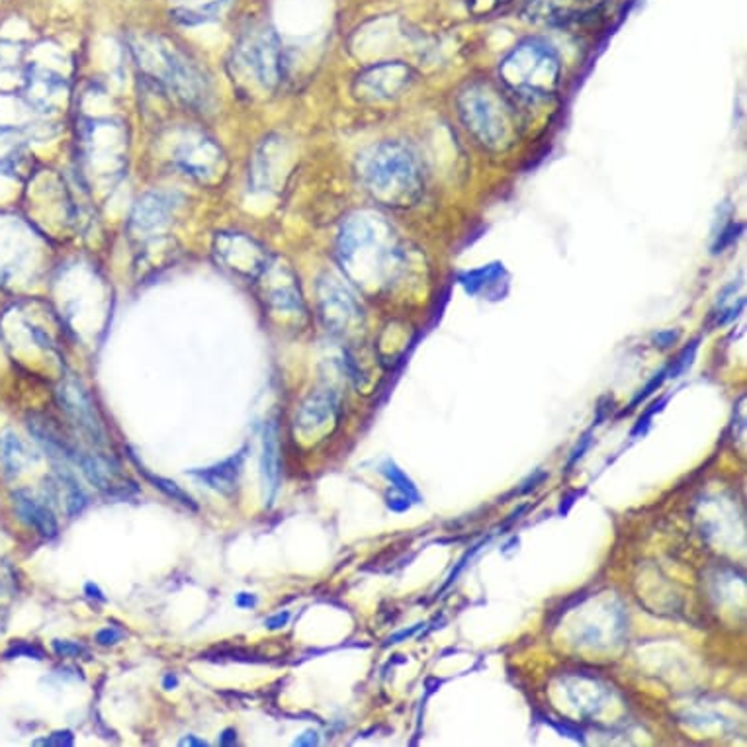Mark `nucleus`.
<instances>
[{"instance_id":"1","label":"nucleus","mask_w":747,"mask_h":747,"mask_svg":"<svg viewBox=\"0 0 747 747\" xmlns=\"http://www.w3.org/2000/svg\"><path fill=\"white\" fill-rule=\"evenodd\" d=\"M337 255L358 285H386L405 265V253L392 227L382 215L370 212L348 215L338 232Z\"/></svg>"},{"instance_id":"2","label":"nucleus","mask_w":747,"mask_h":747,"mask_svg":"<svg viewBox=\"0 0 747 747\" xmlns=\"http://www.w3.org/2000/svg\"><path fill=\"white\" fill-rule=\"evenodd\" d=\"M356 175L376 204L408 210L421 202L425 175L417 153L401 142L368 147L356 159Z\"/></svg>"},{"instance_id":"3","label":"nucleus","mask_w":747,"mask_h":747,"mask_svg":"<svg viewBox=\"0 0 747 747\" xmlns=\"http://www.w3.org/2000/svg\"><path fill=\"white\" fill-rule=\"evenodd\" d=\"M135 57L149 79L169 90L190 108H205L212 97L210 79L192 55L172 44L169 37H142L135 42Z\"/></svg>"},{"instance_id":"4","label":"nucleus","mask_w":747,"mask_h":747,"mask_svg":"<svg viewBox=\"0 0 747 747\" xmlns=\"http://www.w3.org/2000/svg\"><path fill=\"white\" fill-rule=\"evenodd\" d=\"M458 114L464 127L481 147L503 153L519 140L521 125L516 108L503 90L490 80H472L458 94Z\"/></svg>"},{"instance_id":"5","label":"nucleus","mask_w":747,"mask_h":747,"mask_svg":"<svg viewBox=\"0 0 747 747\" xmlns=\"http://www.w3.org/2000/svg\"><path fill=\"white\" fill-rule=\"evenodd\" d=\"M233 82L245 94H272L286 77L285 49L275 30L267 24H249L233 45L230 59Z\"/></svg>"},{"instance_id":"6","label":"nucleus","mask_w":747,"mask_h":747,"mask_svg":"<svg viewBox=\"0 0 747 747\" xmlns=\"http://www.w3.org/2000/svg\"><path fill=\"white\" fill-rule=\"evenodd\" d=\"M499 79L519 99H550L560 89V57L543 40H525L505 55Z\"/></svg>"},{"instance_id":"7","label":"nucleus","mask_w":747,"mask_h":747,"mask_svg":"<svg viewBox=\"0 0 747 747\" xmlns=\"http://www.w3.org/2000/svg\"><path fill=\"white\" fill-rule=\"evenodd\" d=\"M177 169L202 187H215L227 172V160L222 147L205 134L188 132L172 153Z\"/></svg>"},{"instance_id":"8","label":"nucleus","mask_w":747,"mask_h":747,"mask_svg":"<svg viewBox=\"0 0 747 747\" xmlns=\"http://www.w3.org/2000/svg\"><path fill=\"white\" fill-rule=\"evenodd\" d=\"M214 255L220 267L230 268L235 275L247 276L253 282L270 260L267 249L243 233H220L215 237Z\"/></svg>"},{"instance_id":"9","label":"nucleus","mask_w":747,"mask_h":747,"mask_svg":"<svg viewBox=\"0 0 747 747\" xmlns=\"http://www.w3.org/2000/svg\"><path fill=\"white\" fill-rule=\"evenodd\" d=\"M180 208V197L172 192H149L140 198L130 215V235L142 245L157 241V233L169 227Z\"/></svg>"},{"instance_id":"10","label":"nucleus","mask_w":747,"mask_h":747,"mask_svg":"<svg viewBox=\"0 0 747 747\" xmlns=\"http://www.w3.org/2000/svg\"><path fill=\"white\" fill-rule=\"evenodd\" d=\"M55 398L62 408L63 413L71 419L73 425L79 428L80 433L89 436L92 443L104 445V425L100 419L99 410L90 393L85 390V386L77 378H63L62 383L55 390Z\"/></svg>"},{"instance_id":"11","label":"nucleus","mask_w":747,"mask_h":747,"mask_svg":"<svg viewBox=\"0 0 747 747\" xmlns=\"http://www.w3.org/2000/svg\"><path fill=\"white\" fill-rule=\"evenodd\" d=\"M411 77L413 75L405 63H378L356 77V97L370 102L395 99L401 90L410 87Z\"/></svg>"},{"instance_id":"12","label":"nucleus","mask_w":747,"mask_h":747,"mask_svg":"<svg viewBox=\"0 0 747 747\" xmlns=\"http://www.w3.org/2000/svg\"><path fill=\"white\" fill-rule=\"evenodd\" d=\"M255 282L260 286L265 303L272 312L292 313V315L303 313L302 294L296 285V276L280 260L270 258Z\"/></svg>"},{"instance_id":"13","label":"nucleus","mask_w":747,"mask_h":747,"mask_svg":"<svg viewBox=\"0 0 747 747\" xmlns=\"http://www.w3.org/2000/svg\"><path fill=\"white\" fill-rule=\"evenodd\" d=\"M321 320L331 333H345L353 321L360 317V305L355 294L335 276H323L320 280Z\"/></svg>"},{"instance_id":"14","label":"nucleus","mask_w":747,"mask_h":747,"mask_svg":"<svg viewBox=\"0 0 747 747\" xmlns=\"http://www.w3.org/2000/svg\"><path fill=\"white\" fill-rule=\"evenodd\" d=\"M75 462L79 464L85 478L102 493L108 495H127V491H135V483L127 481L122 466L102 454H79Z\"/></svg>"},{"instance_id":"15","label":"nucleus","mask_w":747,"mask_h":747,"mask_svg":"<svg viewBox=\"0 0 747 747\" xmlns=\"http://www.w3.org/2000/svg\"><path fill=\"white\" fill-rule=\"evenodd\" d=\"M245 458H247V448H241L239 453L233 454L222 462L214 464L210 468H202V470H190L188 473L197 480L204 481L210 490L218 491L222 495H233L239 488Z\"/></svg>"},{"instance_id":"16","label":"nucleus","mask_w":747,"mask_h":747,"mask_svg":"<svg viewBox=\"0 0 747 747\" xmlns=\"http://www.w3.org/2000/svg\"><path fill=\"white\" fill-rule=\"evenodd\" d=\"M12 505L24 525L34 528L44 538H55L59 534V525L54 511L42 501H37L30 491L19 490L12 493Z\"/></svg>"},{"instance_id":"17","label":"nucleus","mask_w":747,"mask_h":747,"mask_svg":"<svg viewBox=\"0 0 747 747\" xmlns=\"http://www.w3.org/2000/svg\"><path fill=\"white\" fill-rule=\"evenodd\" d=\"M280 436L275 421H268L263 431V456H260V472H263V483H265V499L268 505L275 503L278 490H280V478H282V462H280Z\"/></svg>"},{"instance_id":"18","label":"nucleus","mask_w":747,"mask_h":747,"mask_svg":"<svg viewBox=\"0 0 747 747\" xmlns=\"http://www.w3.org/2000/svg\"><path fill=\"white\" fill-rule=\"evenodd\" d=\"M338 410L337 393L333 390H317L308 400L303 401L302 408L296 415V427L310 433L315 428H321L325 423H330L335 417Z\"/></svg>"},{"instance_id":"19","label":"nucleus","mask_w":747,"mask_h":747,"mask_svg":"<svg viewBox=\"0 0 747 747\" xmlns=\"http://www.w3.org/2000/svg\"><path fill=\"white\" fill-rule=\"evenodd\" d=\"M26 97L40 112H54L65 99V80L54 73L37 71L27 79Z\"/></svg>"},{"instance_id":"20","label":"nucleus","mask_w":747,"mask_h":747,"mask_svg":"<svg viewBox=\"0 0 747 747\" xmlns=\"http://www.w3.org/2000/svg\"><path fill=\"white\" fill-rule=\"evenodd\" d=\"M32 462H34V456L16 433L7 431L4 435H0V466L9 478H16Z\"/></svg>"},{"instance_id":"21","label":"nucleus","mask_w":747,"mask_h":747,"mask_svg":"<svg viewBox=\"0 0 747 747\" xmlns=\"http://www.w3.org/2000/svg\"><path fill=\"white\" fill-rule=\"evenodd\" d=\"M26 140L20 130L0 127V172H16L26 163Z\"/></svg>"},{"instance_id":"22","label":"nucleus","mask_w":747,"mask_h":747,"mask_svg":"<svg viewBox=\"0 0 747 747\" xmlns=\"http://www.w3.org/2000/svg\"><path fill=\"white\" fill-rule=\"evenodd\" d=\"M508 270L503 268V265H488L472 272H466L460 278V282L466 286L470 294L481 296H491V290H498L503 294L501 286H508Z\"/></svg>"},{"instance_id":"23","label":"nucleus","mask_w":747,"mask_h":747,"mask_svg":"<svg viewBox=\"0 0 747 747\" xmlns=\"http://www.w3.org/2000/svg\"><path fill=\"white\" fill-rule=\"evenodd\" d=\"M52 488H54V498L63 499L65 511H67L69 516L80 515L82 509L89 505L87 493L80 488L79 481L67 468H59L57 470V478H55V483Z\"/></svg>"},{"instance_id":"24","label":"nucleus","mask_w":747,"mask_h":747,"mask_svg":"<svg viewBox=\"0 0 747 747\" xmlns=\"http://www.w3.org/2000/svg\"><path fill=\"white\" fill-rule=\"evenodd\" d=\"M588 2H593V0H531L525 12L528 19L556 22V20L568 19L578 7L588 4Z\"/></svg>"},{"instance_id":"25","label":"nucleus","mask_w":747,"mask_h":747,"mask_svg":"<svg viewBox=\"0 0 747 747\" xmlns=\"http://www.w3.org/2000/svg\"><path fill=\"white\" fill-rule=\"evenodd\" d=\"M227 4H230V0H214V2L200 7V9L177 10L175 20L178 24H185V26H197L202 22L218 19Z\"/></svg>"},{"instance_id":"26","label":"nucleus","mask_w":747,"mask_h":747,"mask_svg":"<svg viewBox=\"0 0 747 747\" xmlns=\"http://www.w3.org/2000/svg\"><path fill=\"white\" fill-rule=\"evenodd\" d=\"M145 476H147V480L152 481L153 486H155L157 490L163 491L167 498L172 499V501H178V503L185 505V508L194 509V511H197L198 505L194 503V499L190 498L187 491L182 490L178 483L167 480V478L153 476V473H145Z\"/></svg>"},{"instance_id":"27","label":"nucleus","mask_w":747,"mask_h":747,"mask_svg":"<svg viewBox=\"0 0 747 747\" xmlns=\"http://www.w3.org/2000/svg\"><path fill=\"white\" fill-rule=\"evenodd\" d=\"M382 473L386 476V478H388V480L392 481L393 488H398V490L401 491V495H403V498L419 499L415 486H413V483L408 480V476L401 472L400 468H398L395 464L388 460V462L383 464L382 466Z\"/></svg>"},{"instance_id":"28","label":"nucleus","mask_w":747,"mask_h":747,"mask_svg":"<svg viewBox=\"0 0 747 747\" xmlns=\"http://www.w3.org/2000/svg\"><path fill=\"white\" fill-rule=\"evenodd\" d=\"M7 659L16 658H34V659H45L44 648H40L37 644H30V642H19L14 644L12 648L4 654Z\"/></svg>"},{"instance_id":"29","label":"nucleus","mask_w":747,"mask_h":747,"mask_svg":"<svg viewBox=\"0 0 747 747\" xmlns=\"http://www.w3.org/2000/svg\"><path fill=\"white\" fill-rule=\"evenodd\" d=\"M52 648H54L55 654H57L59 658L75 659L87 654V648H85L80 642L54 640Z\"/></svg>"},{"instance_id":"30","label":"nucleus","mask_w":747,"mask_h":747,"mask_svg":"<svg viewBox=\"0 0 747 747\" xmlns=\"http://www.w3.org/2000/svg\"><path fill=\"white\" fill-rule=\"evenodd\" d=\"M73 744H75V736L71 729H57L52 736L34 742V746L71 747Z\"/></svg>"},{"instance_id":"31","label":"nucleus","mask_w":747,"mask_h":747,"mask_svg":"<svg viewBox=\"0 0 747 747\" xmlns=\"http://www.w3.org/2000/svg\"><path fill=\"white\" fill-rule=\"evenodd\" d=\"M124 636L125 632L122 631V628H118V626H107V628L97 632L94 640H97V644L102 646V648H110V646H116V644L124 640Z\"/></svg>"},{"instance_id":"32","label":"nucleus","mask_w":747,"mask_h":747,"mask_svg":"<svg viewBox=\"0 0 747 747\" xmlns=\"http://www.w3.org/2000/svg\"><path fill=\"white\" fill-rule=\"evenodd\" d=\"M509 0H468V7L476 16H486L508 4Z\"/></svg>"},{"instance_id":"33","label":"nucleus","mask_w":747,"mask_h":747,"mask_svg":"<svg viewBox=\"0 0 747 747\" xmlns=\"http://www.w3.org/2000/svg\"><path fill=\"white\" fill-rule=\"evenodd\" d=\"M694 350H696V343H693L691 348H685V350L679 355V358H677L673 366H671V370H669V378H679L681 374L685 372L687 368L693 363Z\"/></svg>"},{"instance_id":"34","label":"nucleus","mask_w":747,"mask_h":747,"mask_svg":"<svg viewBox=\"0 0 747 747\" xmlns=\"http://www.w3.org/2000/svg\"><path fill=\"white\" fill-rule=\"evenodd\" d=\"M290 616L292 614L288 613V611L272 614V616H268L267 621H265V626H267L268 631H282L286 624L290 623Z\"/></svg>"},{"instance_id":"35","label":"nucleus","mask_w":747,"mask_h":747,"mask_svg":"<svg viewBox=\"0 0 747 747\" xmlns=\"http://www.w3.org/2000/svg\"><path fill=\"white\" fill-rule=\"evenodd\" d=\"M320 744V734L315 729H305L302 736L294 739V746L313 747Z\"/></svg>"},{"instance_id":"36","label":"nucleus","mask_w":747,"mask_h":747,"mask_svg":"<svg viewBox=\"0 0 747 747\" xmlns=\"http://www.w3.org/2000/svg\"><path fill=\"white\" fill-rule=\"evenodd\" d=\"M235 605L239 609H255L258 605V597L253 593H239L235 597Z\"/></svg>"},{"instance_id":"37","label":"nucleus","mask_w":747,"mask_h":747,"mask_svg":"<svg viewBox=\"0 0 747 747\" xmlns=\"http://www.w3.org/2000/svg\"><path fill=\"white\" fill-rule=\"evenodd\" d=\"M235 744H237V732L233 728L223 729L220 738H218V746L227 747L235 746Z\"/></svg>"},{"instance_id":"38","label":"nucleus","mask_w":747,"mask_h":747,"mask_svg":"<svg viewBox=\"0 0 747 747\" xmlns=\"http://www.w3.org/2000/svg\"><path fill=\"white\" fill-rule=\"evenodd\" d=\"M589 443H591V433H588V435L583 436V438H581V445H578V448L571 453L573 456L570 458V466H573V464L578 462V458L583 456V453L588 450Z\"/></svg>"},{"instance_id":"39","label":"nucleus","mask_w":747,"mask_h":747,"mask_svg":"<svg viewBox=\"0 0 747 747\" xmlns=\"http://www.w3.org/2000/svg\"><path fill=\"white\" fill-rule=\"evenodd\" d=\"M85 593H87L90 599H97L100 603H107L108 601L107 595L102 593V589H100L97 583H87V586H85Z\"/></svg>"},{"instance_id":"40","label":"nucleus","mask_w":747,"mask_h":747,"mask_svg":"<svg viewBox=\"0 0 747 747\" xmlns=\"http://www.w3.org/2000/svg\"><path fill=\"white\" fill-rule=\"evenodd\" d=\"M419 626H421V624H417L415 628H410V631H401L398 632V634H393V636H390V638L386 640V644H383V646H392V644H400V642L403 640V638H410V636H413V634H415V631H417Z\"/></svg>"},{"instance_id":"41","label":"nucleus","mask_w":747,"mask_h":747,"mask_svg":"<svg viewBox=\"0 0 747 747\" xmlns=\"http://www.w3.org/2000/svg\"><path fill=\"white\" fill-rule=\"evenodd\" d=\"M178 746H182V747H205V746H208V742H205V739L197 738V736H187V738H182V739H180V742H178Z\"/></svg>"},{"instance_id":"42","label":"nucleus","mask_w":747,"mask_h":747,"mask_svg":"<svg viewBox=\"0 0 747 747\" xmlns=\"http://www.w3.org/2000/svg\"><path fill=\"white\" fill-rule=\"evenodd\" d=\"M677 338V333H673V331H668V333H659L658 337H656V341L659 343V347H669V345H673V341Z\"/></svg>"},{"instance_id":"43","label":"nucleus","mask_w":747,"mask_h":747,"mask_svg":"<svg viewBox=\"0 0 747 747\" xmlns=\"http://www.w3.org/2000/svg\"><path fill=\"white\" fill-rule=\"evenodd\" d=\"M178 687V677L175 676V673H167V676L163 677V689L165 691H172V689H177Z\"/></svg>"}]
</instances>
